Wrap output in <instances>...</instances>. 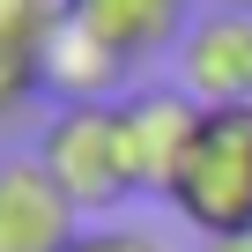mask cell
Returning <instances> with one entry per match:
<instances>
[{
  "instance_id": "obj_7",
  "label": "cell",
  "mask_w": 252,
  "mask_h": 252,
  "mask_svg": "<svg viewBox=\"0 0 252 252\" xmlns=\"http://www.w3.org/2000/svg\"><path fill=\"white\" fill-rule=\"evenodd\" d=\"M126 82V67L111 52H96L74 23H52L37 45V89H52L60 104H111V89Z\"/></svg>"
},
{
  "instance_id": "obj_8",
  "label": "cell",
  "mask_w": 252,
  "mask_h": 252,
  "mask_svg": "<svg viewBox=\"0 0 252 252\" xmlns=\"http://www.w3.org/2000/svg\"><path fill=\"white\" fill-rule=\"evenodd\" d=\"M67 252H163V237L141 230V222H89Z\"/></svg>"
},
{
  "instance_id": "obj_3",
  "label": "cell",
  "mask_w": 252,
  "mask_h": 252,
  "mask_svg": "<svg viewBox=\"0 0 252 252\" xmlns=\"http://www.w3.org/2000/svg\"><path fill=\"white\" fill-rule=\"evenodd\" d=\"M200 104L178 89V82H156V89H126L119 96V126H126V163H134V193L163 200L193 156V134H200Z\"/></svg>"
},
{
  "instance_id": "obj_10",
  "label": "cell",
  "mask_w": 252,
  "mask_h": 252,
  "mask_svg": "<svg viewBox=\"0 0 252 252\" xmlns=\"http://www.w3.org/2000/svg\"><path fill=\"white\" fill-rule=\"evenodd\" d=\"M200 8H230V15H252V0H200Z\"/></svg>"
},
{
  "instance_id": "obj_4",
  "label": "cell",
  "mask_w": 252,
  "mask_h": 252,
  "mask_svg": "<svg viewBox=\"0 0 252 252\" xmlns=\"http://www.w3.org/2000/svg\"><path fill=\"white\" fill-rule=\"evenodd\" d=\"M171 60H178V89H186L200 111H237V104H252V15L200 8Z\"/></svg>"
},
{
  "instance_id": "obj_2",
  "label": "cell",
  "mask_w": 252,
  "mask_h": 252,
  "mask_svg": "<svg viewBox=\"0 0 252 252\" xmlns=\"http://www.w3.org/2000/svg\"><path fill=\"white\" fill-rule=\"evenodd\" d=\"M37 163L52 171V186L82 208H126L134 200V163H126V126H119V96L111 104H52L45 134H37Z\"/></svg>"
},
{
  "instance_id": "obj_6",
  "label": "cell",
  "mask_w": 252,
  "mask_h": 252,
  "mask_svg": "<svg viewBox=\"0 0 252 252\" xmlns=\"http://www.w3.org/2000/svg\"><path fill=\"white\" fill-rule=\"evenodd\" d=\"M82 230V208L37 156H0V252H67Z\"/></svg>"
},
{
  "instance_id": "obj_9",
  "label": "cell",
  "mask_w": 252,
  "mask_h": 252,
  "mask_svg": "<svg viewBox=\"0 0 252 252\" xmlns=\"http://www.w3.org/2000/svg\"><path fill=\"white\" fill-rule=\"evenodd\" d=\"M200 252H252V230H237V237H208Z\"/></svg>"
},
{
  "instance_id": "obj_5",
  "label": "cell",
  "mask_w": 252,
  "mask_h": 252,
  "mask_svg": "<svg viewBox=\"0 0 252 252\" xmlns=\"http://www.w3.org/2000/svg\"><path fill=\"white\" fill-rule=\"evenodd\" d=\"M200 0H60V23H74L96 52H111L126 74L156 52H178Z\"/></svg>"
},
{
  "instance_id": "obj_1",
  "label": "cell",
  "mask_w": 252,
  "mask_h": 252,
  "mask_svg": "<svg viewBox=\"0 0 252 252\" xmlns=\"http://www.w3.org/2000/svg\"><path fill=\"white\" fill-rule=\"evenodd\" d=\"M163 208L208 245V237H237L252 230V104L237 111H208L193 156L178 171V186L163 193Z\"/></svg>"
}]
</instances>
